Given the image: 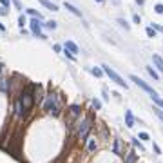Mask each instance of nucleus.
<instances>
[{
	"label": "nucleus",
	"instance_id": "nucleus-19",
	"mask_svg": "<svg viewBox=\"0 0 163 163\" xmlns=\"http://www.w3.org/2000/svg\"><path fill=\"white\" fill-rule=\"evenodd\" d=\"M147 73H149V74H151V76H152L154 80H158V78H160V74H158V73H156V71L152 69V67H147Z\"/></svg>",
	"mask_w": 163,
	"mask_h": 163
},
{
	"label": "nucleus",
	"instance_id": "nucleus-3",
	"mask_svg": "<svg viewBox=\"0 0 163 163\" xmlns=\"http://www.w3.org/2000/svg\"><path fill=\"white\" fill-rule=\"evenodd\" d=\"M101 69H103V73H105V74H107V76H109V78H111V80L114 82V84H118L120 87H125V89H127V87H129V85H127V82H125L123 78H121V76H120V74H118L116 71H114V69H112V67H109L107 64H103V65H101Z\"/></svg>",
	"mask_w": 163,
	"mask_h": 163
},
{
	"label": "nucleus",
	"instance_id": "nucleus-28",
	"mask_svg": "<svg viewBox=\"0 0 163 163\" xmlns=\"http://www.w3.org/2000/svg\"><path fill=\"white\" fill-rule=\"evenodd\" d=\"M114 152L120 154V140H114Z\"/></svg>",
	"mask_w": 163,
	"mask_h": 163
},
{
	"label": "nucleus",
	"instance_id": "nucleus-21",
	"mask_svg": "<svg viewBox=\"0 0 163 163\" xmlns=\"http://www.w3.org/2000/svg\"><path fill=\"white\" fill-rule=\"evenodd\" d=\"M118 24H120L121 27H125V29H127V31H129V29H131V25H129V24L125 22V20H123V18H118Z\"/></svg>",
	"mask_w": 163,
	"mask_h": 163
},
{
	"label": "nucleus",
	"instance_id": "nucleus-35",
	"mask_svg": "<svg viewBox=\"0 0 163 163\" xmlns=\"http://www.w3.org/2000/svg\"><path fill=\"white\" fill-rule=\"evenodd\" d=\"M132 20H134V24H140V22H141V18H140V15H134V16H132Z\"/></svg>",
	"mask_w": 163,
	"mask_h": 163
},
{
	"label": "nucleus",
	"instance_id": "nucleus-38",
	"mask_svg": "<svg viewBox=\"0 0 163 163\" xmlns=\"http://www.w3.org/2000/svg\"><path fill=\"white\" fill-rule=\"evenodd\" d=\"M0 76H2V62H0Z\"/></svg>",
	"mask_w": 163,
	"mask_h": 163
},
{
	"label": "nucleus",
	"instance_id": "nucleus-27",
	"mask_svg": "<svg viewBox=\"0 0 163 163\" xmlns=\"http://www.w3.org/2000/svg\"><path fill=\"white\" fill-rule=\"evenodd\" d=\"M64 54H65V56L69 58V60H76V58H74V54H73L71 51H67V49H64Z\"/></svg>",
	"mask_w": 163,
	"mask_h": 163
},
{
	"label": "nucleus",
	"instance_id": "nucleus-18",
	"mask_svg": "<svg viewBox=\"0 0 163 163\" xmlns=\"http://www.w3.org/2000/svg\"><path fill=\"white\" fill-rule=\"evenodd\" d=\"M91 73L94 74V76H101V74H103V69H101V67H92Z\"/></svg>",
	"mask_w": 163,
	"mask_h": 163
},
{
	"label": "nucleus",
	"instance_id": "nucleus-29",
	"mask_svg": "<svg viewBox=\"0 0 163 163\" xmlns=\"http://www.w3.org/2000/svg\"><path fill=\"white\" fill-rule=\"evenodd\" d=\"M13 4H15V8L18 9V11H22V4H20V0H11Z\"/></svg>",
	"mask_w": 163,
	"mask_h": 163
},
{
	"label": "nucleus",
	"instance_id": "nucleus-5",
	"mask_svg": "<svg viewBox=\"0 0 163 163\" xmlns=\"http://www.w3.org/2000/svg\"><path fill=\"white\" fill-rule=\"evenodd\" d=\"M131 80H132V82H134V84L138 85V87H141V89H143L145 92H149V94H151V98H152V96H156V94H158V92H156V91L152 89L151 85H147L145 82L141 80V78H138V76H136V74H132V76H131Z\"/></svg>",
	"mask_w": 163,
	"mask_h": 163
},
{
	"label": "nucleus",
	"instance_id": "nucleus-30",
	"mask_svg": "<svg viewBox=\"0 0 163 163\" xmlns=\"http://www.w3.org/2000/svg\"><path fill=\"white\" fill-rule=\"evenodd\" d=\"M154 112H156V116H158L160 120H163V111L161 109H154Z\"/></svg>",
	"mask_w": 163,
	"mask_h": 163
},
{
	"label": "nucleus",
	"instance_id": "nucleus-17",
	"mask_svg": "<svg viewBox=\"0 0 163 163\" xmlns=\"http://www.w3.org/2000/svg\"><path fill=\"white\" fill-rule=\"evenodd\" d=\"M27 13H29V15H33L35 18H38V20H42V13H38L36 9H27Z\"/></svg>",
	"mask_w": 163,
	"mask_h": 163
},
{
	"label": "nucleus",
	"instance_id": "nucleus-12",
	"mask_svg": "<svg viewBox=\"0 0 163 163\" xmlns=\"http://www.w3.org/2000/svg\"><path fill=\"white\" fill-rule=\"evenodd\" d=\"M87 140H89V141H87V151H89V152H94V151H96V147H98L96 140H94V138H87Z\"/></svg>",
	"mask_w": 163,
	"mask_h": 163
},
{
	"label": "nucleus",
	"instance_id": "nucleus-24",
	"mask_svg": "<svg viewBox=\"0 0 163 163\" xmlns=\"http://www.w3.org/2000/svg\"><path fill=\"white\" fill-rule=\"evenodd\" d=\"M92 107L96 109V111H98V109H101V101H100L98 98H94V100H92Z\"/></svg>",
	"mask_w": 163,
	"mask_h": 163
},
{
	"label": "nucleus",
	"instance_id": "nucleus-4",
	"mask_svg": "<svg viewBox=\"0 0 163 163\" xmlns=\"http://www.w3.org/2000/svg\"><path fill=\"white\" fill-rule=\"evenodd\" d=\"M29 24H31V33H33L35 36L42 38V40H45V38H47V36L44 35V33H42V25H44V24H40V20H38V18H33Z\"/></svg>",
	"mask_w": 163,
	"mask_h": 163
},
{
	"label": "nucleus",
	"instance_id": "nucleus-26",
	"mask_svg": "<svg viewBox=\"0 0 163 163\" xmlns=\"http://www.w3.org/2000/svg\"><path fill=\"white\" fill-rule=\"evenodd\" d=\"M0 4H2V5H4V8H8V9H9L13 2H11V0H0Z\"/></svg>",
	"mask_w": 163,
	"mask_h": 163
},
{
	"label": "nucleus",
	"instance_id": "nucleus-25",
	"mask_svg": "<svg viewBox=\"0 0 163 163\" xmlns=\"http://www.w3.org/2000/svg\"><path fill=\"white\" fill-rule=\"evenodd\" d=\"M25 22H27L25 16H24V15H20V16H18V25H20V27H24V25H25Z\"/></svg>",
	"mask_w": 163,
	"mask_h": 163
},
{
	"label": "nucleus",
	"instance_id": "nucleus-20",
	"mask_svg": "<svg viewBox=\"0 0 163 163\" xmlns=\"http://www.w3.org/2000/svg\"><path fill=\"white\" fill-rule=\"evenodd\" d=\"M44 25L47 27V29H56V22H54V20H49V22L44 24Z\"/></svg>",
	"mask_w": 163,
	"mask_h": 163
},
{
	"label": "nucleus",
	"instance_id": "nucleus-36",
	"mask_svg": "<svg viewBox=\"0 0 163 163\" xmlns=\"http://www.w3.org/2000/svg\"><path fill=\"white\" fill-rule=\"evenodd\" d=\"M154 152H156V154H161V151H160V147L156 145V143H154Z\"/></svg>",
	"mask_w": 163,
	"mask_h": 163
},
{
	"label": "nucleus",
	"instance_id": "nucleus-13",
	"mask_svg": "<svg viewBox=\"0 0 163 163\" xmlns=\"http://www.w3.org/2000/svg\"><path fill=\"white\" fill-rule=\"evenodd\" d=\"M9 89V80H0V92H5Z\"/></svg>",
	"mask_w": 163,
	"mask_h": 163
},
{
	"label": "nucleus",
	"instance_id": "nucleus-22",
	"mask_svg": "<svg viewBox=\"0 0 163 163\" xmlns=\"http://www.w3.org/2000/svg\"><path fill=\"white\" fill-rule=\"evenodd\" d=\"M147 36H149V38H154V36H156V29H152V27H147Z\"/></svg>",
	"mask_w": 163,
	"mask_h": 163
},
{
	"label": "nucleus",
	"instance_id": "nucleus-1",
	"mask_svg": "<svg viewBox=\"0 0 163 163\" xmlns=\"http://www.w3.org/2000/svg\"><path fill=\"white\" fill-rule=\"evenodd\" d=\"M44 111L53 114V116H58L60 114V107H58V100L53 92L45 94V100H44Z\"/></svg>",
	"mask_w": 163,
	"mask_h": 163
},
{
	"label": "nucleus",
	"instance_id": "nucleus-11",
	"mask_svg": "<svg viewBox=\"0 0 163 163\" xmlns=\"http://www.w3.org/2000/svg\"><path fill=\"white\" fill-rule=\"evenodd\" d=\"M64 5H65V9H67V11H71V13H73V15H76V16H82V11H80V9H76V8H74L73 4H69V2H65Z\"/></svg>",
	"mask_w": 163,
	"mask_h": 163
},
{
	"label": "nucleus",
	"instance_id": "nucleus-23",
	"mask_svg": "<svg viewBox=\"0 0 163 163\" xmlns=\"http://www.w3.org/2000/svg\"><path fill=\"white\" fill-rule=\"evenodd\" d=\"M154 11L158 13V15H163V4H156L154 5Z\"/></svg>",
	"mask_w": 163,
	"mask_h": 163
},
{
	"label": "nucleus",
	"instance_id": "nucleus-9",
	"mask_svg": "<svg viewBox=\"0 0 163 163\" xmlns=\"http://www.w3.org/2000/svg\"><path fill=\"white\" fill-rule=\"evenodd\" d=\"M40 4L44 5V8H47V9H51V11H58V5L56 4H53L51 0H38Z\"/></svg>",
	"mask_w": 163,
	"mask_h": 163
},
{
	"label": "nucleus",
	"instance_id": "nucleus-15",
	"mask_svg": "<svg viewBox=\"0 0 163 163\" xmlns=\"http://www.w3.org/2000/svg\"><path fill=\"white\" fill-rule=\"evenodd\" d=\"M136 160H138V158H136V152H129L125 163H136Z\"/></svg>",
	"mask_w": 163,
	"mask_h": 163
},
{
	"label": "nucleus",
	"instance_id": "nucleus-31",
	"mask_svg": "<svg viewBox=\"0 0 163 163\" xmlns=\"http://www.w3.org/2000/svg\"><path fill=\"white\" fill-rule=\"evenodd\" d=\"M151 136H149V132H140V140H149Z\"/></svg>",
	"mask_w": 163,
	"mask_h": 163
},
{
	"label": "nucleus",
	"instance_id": "nucleus-2",
	"mask_svg": "<svg viewBox=\"0 0 163 163\" xmlns=\"http://www.w3.org/2000/svg\"><path fill=\"white\" fill-rule=\"evenodd\" d=\"M33 101H35V96H33L31 89H29V91H24V92H22V98L18 100L20 107H22V118H25V116H27V112L31 111Z\"/></svg>",
	"mask_w": 163,
	"mask_h": 163
},
{
	"label": "nucleus",
	"instance_id": "nucleus-14",
	"mask_svg": "<svg viewBox=\"0 0 163 163\" xmlns=\"http://www.w3.org/2000/svg\"><path fill=\"white\" fill-rule=\"evenodd\" d=\"M69 112H71L73 118H76L78 114H80V107H78V105H71V107H69Z\"/></svg>",
	"mask_w": 163,
	"mask_h": 163
},
{
	"label": "nucleus",
	"instance_id": "nucleus-10",
	"mask_svg": "<svg viewBox=\"0 0 163 163\" xmlns=\"http://www.w3.org/2000/svg\"><path fill=\"white\" fill-rule=\"evenodd\" d=\"M64 47H65V49H67V51H71L73 54H74V53H80V49H78V45H76V44H74V42H71V40H67V42H65V45H64Z\"/></svg>",
	"mask_w": 163,
	"mask_h": 163
},
{
	"label": "nucleus",
	"instance_id": "nucleus-7",
	"mask_svg": "<svg viewBox=\"0 0 163 163\" xmlns=\"http://www.w3.org/2000/svg\"><path fill=\"white\" fill-rule=\"evenodd\" d=\"M152 64H154V67H158L160 73H163V58L160 54H152Z\"/></svg>",
	"mask_w": 163,
	"mask_h": 163
},
{
	"label": "nucleus",
	"instance_id": "nucleus-16",
	"mask_svg": "<svg viewBox=\"0 0 163 163\" xmlns=\"http://www.w3.org/2000/svg\"><path fill=\"white\" fill-rule=\"evenodd\" d=\"M152 101H154V103H158V105H160V109L163 111V100L160 98V94H156V96H152Z\"/></svg>",
	"mask_w": 163,
	"mask_h": 163
},
{
	"label": "nucleus",
	"instance_id": "nucleus-39",
	"mask_svg": "<svg viewBox=\"0 0 163 163\" xmlns=\"http://www.w3.org/2000/svg\"><path fill=\"white\" fill-rule=\"evenodd\" d=\"M96 2H98V4H101V2H103V0H96Z\"/></svg>",
	"mask_w": 163,
	"mask_h": 163
},
{
	"label": "nucleus",
	"instance_id": "nucleus-8",
	"mask_svg": "<svg viewBox=\"0 0 163 163\" xmlns=\"http://www.w3.org/2000/svg\"><path fill=\"white\" fill-rule=\"evenodd\" d=\"M125 125H127L129 129L134 127V116H132L131 111H125Z\"/></svg>",
	"mask_w": 163,
	"mask_h": 163
},
{
	"label": "nucleus",
	"instance_id": "nucleus-32",
	"mask_svg": "<svg viewBox=\"0 0 163 163\" xmlns=\"http://www.w3.org/2000/svg\"><path fill=\"white\" fill-rule=\"evenodd\" d=\"M132 143H134L136 147H140V151H141V152H143V145H141V143H140V141H138V140H132Z\"/></svg>",
	"mask_w": 163,
	"mask_h": 163
},
{
	"label": "nucleus",
	"instance_id": "nucleus-33",
	"mask_svg": "<svg viewBox=\"0 0 163 163\" xmlns=\"http://www.w3.org/2000/svg\"><path fill=\"white\" fill-rule=\"evenodd\" d=\"M8 8H4V5H2V8H0V15H2V16H5V15H8Z\"/></svg>",
	"mask_w": 163,
	"mask_h": 163
},
{
	"label": "nucleus",
	"instance_id": "nucleus-34",
	"mask_svg": "<svg viewBox=\"0 0 163 163\" xmlns=\"http://www.w3.org/2000/svg\"><path fill=\"white\" fill-rule=\"evenodd\" d=\"M151 27H152V29H158V31H161V33H163V27H161V25H158V24H151Z\"/></svg>",
	"mask_w": 163,
	"mask_h": 163
},
{
	"label": "nucleus",
	"instance_id": "nucleus-6",
	"mask_svg": "<svg viewBox=\"0 0 163 163\" xmlns=\"http://www.w3.org/2000/svg\"><path fill=\"white\" fill-rule=\"evenodd\" d=\"M89 129H91V121H89V118H85V120L80 123V127H78V138H80V140H87Z\"/></svg>",
	"mask_w": 163,
	"mask_h": 163
},
{
	"label": "nucleus",
	"instance_id": "nucleus-37",
	"mask_svg": "<svg viewBox=\"0 0 163 163\" xmlns=\"http://www.w3.org/2000/svg\"><path fill=\"white\" fill-rule=\"evenodd\" d=\"M136 4H138V5H143V4H145V0H136Z\"/></svg>",
	"mask_w": 163,
	"mask_h": 163
}]
</instances>
